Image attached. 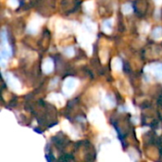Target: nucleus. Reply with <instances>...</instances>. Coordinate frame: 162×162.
<instances>
[{
  "instance_id": "2",
  "label": "nucleus",
  "mask_w": 162,
  "mask_h": 162,
  "mask_svg": "<svg viewBox=\"0 0 162 162\" xmlns=\"http://www.w3.org/2000/svg\"><path fill=\"white\" fill-rule=\"evenodd\" d=\"M162 35V29H156L154 31H153V36L155 37V38H158V37H160Z\"/></svg>"
},
{
  "instance_id": "4",
  "label": "nucleus",
  "mask_w": 162,
  "mask_h": 162,
  "mask_svg": "<svg viewBox=\"0 0 162 162\" xmlns=\"http://www.w3.org/2000/svg\"><path fill=\"white\" fill-rule=\"evenodd\" d=\"M66 53H67V54H72V53H73L72 48L69 47V49H67V51H66Z\"/></svg>"
},
{
  "instance_id": "3",
  "label": "nucleus",
  "mask_w": 162,
  "mask_h": 162,
  "mask_svg": "<svg viewBox=\"0 0 162 162\" xmlns=\"http://www.w3.org/2000/svg\"><path fill=\"white\" fill-rule=\"evenodd\" d=\"M122 10H123V12H125V14H128V12H130L132 10V8L129 4H125L123 5L122 7Z\"/></svg>"
},
{
  "instance_id": "1",
  "label": "nucleus",
  "mask_w": 162,
  "mask_h": 162,
  "mask_svg": "<svg viewBox=\"0 0 162 162\" xmlns=\"http://www.w3.org/2000/svg\"><path fill=\"white\" fill-rule=\"evenodd\" d=\"M74 86H75V81L73 79H68L66 83V87L69 90H72L74 89Z\"/></svg>"
}]
</instances>
